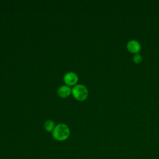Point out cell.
I'll use <instances>...</instances> for the list:
<instances>
[{
  "mask_svg": "<svg viewBox=\"0 0 159 159\" xmlns=\"http://www.w3.org/2000/svg\"><path fill=\"white\" fill-rule=\"evenodd\" d=\"M71 93V89L67 85H63L60 86L57 91L58 95L62 98H65L68 97L70 95Z\"/></svg>",
  "mask_w": 159,
  "mask_h": 159,
  "instance_id": "5b68a950",
  "label": "cell"
},
{
  "mask_svg": "<svg viewBox=\"0 0 159 159\" xmlns=\"http://www.w3.org/2000/svg\"><path fill=\"white\" fill-rule=\"evenodd\" d=\"M55 123L52 120H47L44 124V128L47 132H52L55 128Z\"/></svg>",
  "mask_w": 159,
  "mask_h": 159,
  "instance_id": "8992f818",
  "label": "cell"
},
{
  "mask_svg": "<svg viewBox=\"0 0 159 159\" xmlns=\"http://www.w3.org/2000/svg\"><path fill=\"white\" fill-rule=\"evenodd\" d=\"M127 49L129 52L132 53H138L141 49V45L140 43L135 40H131L129 41L126 45Z\"/></svg>",
  "mask_w": 159,
  "mask_h": 159,
  "instance_id": "277c9868",
  "label": "cell"
},
{
  "mask_svg": "<svg viewBox=\"0 0 159 159\" xmlns=\"http://www.w3.org/2000/svg\"><path fill=\"white\" fill-rule=\"evenodd\" d=\"M133 61H134V62H135V63L139 64V63H141V61H142V56H141L140 54L137 53V54H135V55L133 57Z\"/></svg>",
  "mask_w": 159,
  "mask_h": 159,
  "instance_id": "52a82bcc",
  "label": "cell"
},
{
  "mask_svg": "<svg viewBox=\"0 0 159 159\" xmlns=\"http://www.w3.org/2000/svg\"><path fill=\"white\" fill-rule=\"evenodd\" d=\"M78 80L77 75L73 72H68L66 73L63 77V81L67 86H73L76 84Z\"/></svg>",
  "mask_w": 159,
  "mask_h": 159,
  "instance_id": "3957f363",
  "label": "cell"
},
{
  "mask_svg": "<svg viewBox=\"0 0 159 159\" xmlns=\"http://www.w3.org/2000/svg\"><path fill=\"white\" fill-rule=\"evenodd\" d=\"M73 97L78 101H84L88 96V90L83 84H76L71 89Z\"/></svg>",
  "mask_w": 159,
  "mask_h": 159,
  "instance_id": "7a4b0ae2",
  "label": "cell"
},
{
  "mask_svg": "<svg viewBox=\"0 0 159 159\" xmlns=\"http://www.w3.org/2000/svg\"><path fill=\"white\" fill-rule=\"evenodd\" d=\"M70 129L65 124H59L55 127L52 131V136L58 141H63L70 136Z\"/></svg>",
  "mask_w": 159,
  "mask_h": 159,
  "instance_id": "6da1fadb",
  "label": "cell"
}]
</instances>
